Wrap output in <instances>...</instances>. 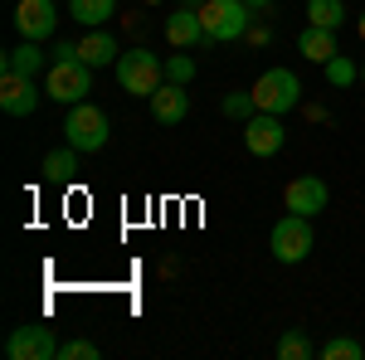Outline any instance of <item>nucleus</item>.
I'll return each mask as SVG.
<instances>
[{
  "instance_id": "nucleus-6",
  "label": "nucleus",
  "mask_w": 365,
  "mask_h": 360,
  "mask_svg": "<svg viewBox=\"0 0 365 360\" xmlns=\"http://www.w3.org/2000/svg\"><path fill=\"white\" fill-rule=\"evenodd\" d=\"M268 249H273L278 263H302V258H312V249H317L312 220L307 215H282L273 224V234H268Z\"/></svg>"
},
{
  "instance_id": "nucleus-4",
  "label": "nucleus",
  "mask_w": 365,
  "mask_h": 360,
  "mask_svg": "<svg viewBox=\"0 0 365 360\" xmlns=\"http://www.w3.org/2000/svg\"><path fill=\"white\" fill-rule=\"evenodd\" d=\"M117 83L132 98H151L156 88L166 83V58H156L151 49H127L117 58Z\"/></svg>"
},
{
  "instance_id": "nucleus-11",
  "label": "nucleus",
  "mask_w": 365,
  "mask_h": 360,
  "mask_svg": "<svg viewBox=\"0 0 365 360\" xmlns=\"http://www.w3.org/2000/svg\"><path fill=\"white\" fill-rule=\"evenodd\" d=\"M54 25H58L54 0H20V10H15V29H20V39H49Z\"/></svg>"
},
{
  "instance_id": "nucleus-13",
  "label": "nucleus",
  "mask_w": 365,
  "mask_h": 360,
  "mask_svg": "<svg viewBox=\"0 0 365 360\" xmlns=\"http://www.w3.org/2000/svg\"><path fill=\"white\" fill-rule=\"evenodd\" d=\"M0 73H25V78H39V73H49V54L39 49V39H20L15 49H5Z\"/></svg>"
},
{
  "instance_id": "nucleus-8",
  "label": "nucleus",
  "mask_w": 365,
  "mask_h": 360,
  "mask_svg": "<svg viewBox=\"0 0 365 360\" xmlns=\"http://www.w3.org/2000/svg\"><path fill=\"white\" fill-rule=\"evenodd\" d=\"M282 141H287V127H282L278 112H253L249 122H244V146H249L253 156H278Z\"/></svg>"
},
{
  "instance_id": "nucleus-2",
  "label": "nucleus",
  "mask_w": 365,
  "mask_h": 360,
  "mask_svg": "<svg viewBox=\"0 0 365 360\" xmlns=\"http://www.w3.org/2000/svg\"><path fill=\"white\" fill-rule=\"evenodd\" d=\"M63 137L68 146H78V151H103L108 141H113V122H108V112L98 108V103H73L68 117H63Z\"/></svg>"
},
{
  "instance_id": "nucleus-15",
  "label": "nucleus",
  "mask_w": 365,
  "mask_h": 360,
  "mask_svg": "<svg viewBox=\"0 0 365 360\" xmlns=\"http://www.w3.org/2000/svg\"><path fill=\"white\" fill-rule=\"evenodd\" d=\"M78 58H83L88 68H108V63L122 58V49H117V39L108 29H88L83 39H78Z\"/></svg>"
},
{
  "instance_id": "nucleus-18",
  "label": "nucleus",
  "mask_w": 365,
  "mask_h": 360,
  "mask_svg": "<svg viewBox=\"0 0 365 360\" xmlns=\"http://www.w3.org/2000/svg\"><path fill=\"white\" fill-rule=\"evenodd\" d=\"M73 170H78V146H58V151L44 156V175H49L54 185H68Z\"/></svg>"
},
{
  "instance_id": "nucleus-26",
  "label": "nucleus",
  "mask_w": 365,
  "mask_h": 360,
  "mask_svg": "<svg viewBox=\"0 0 365 360\" xmlns=\"http://www.w3.org/2000/svg\"><path fill=\"white\" fill-rule=\"evenodd\" d=\"M244 5H249V10H268L273 0H244Z\"/></svg>"
},
{
  "instance_id": "nucleus-21",
  "label": "nucleus",
  "mask_w": 365,
  "mask_h": 360,
  "mask_svg": "<svg viewBox=\"0 0 365 360\" xmlns=\"http://www.w3.org/2000/svg\"><path fill=\"white\" fill-rule=\"evenodd\" d=\"M322 356L327 360H365V346L351 341V336H331V341L322 346Z\"/></svg>"
},
{
  "instance_id": "nucleus-20",
  "label": "nucleus",
  "mask_w": 365,
  "mask_h": 360,
  "mask_svg": "<svg viewBox=\"0 0 365 360\" xmlns=\"http://www.w3.org/2000/svg\"><path fill=\"white\" fill-rule=\"evenodd\" d=\"M322 68H327V83H331V88H351L356 78H361V63H351L346 54H331Z\"/></svg>"
},
{
  "instance_id": "nucleus-14",
  "label": "nucleus",
  "mask_w": 365,
  "mask_h": 360,
  "mask_svg": "<svg viewBox=\"0 0 365 360\" xmlns=\"http://www.w3.org/2000/svg\"><path fill=\"white\" fill-rule=\"evenodd\" d=\"M166 39L175 49H190V44H205V25H200V10L195 5H180L166 15Z\"/></svg>"
},
{
  "instance_id": "nucleus-19",
  "label": "nucleus",
  "mask_w": 365,
  "mask_h": 360,
  "mask_svg": "<svg viewBox=\"0 0 365 360\" xmlns=\"http://www.w3.org/2000/svg\"><path fill=\"white\" fill-rule=\"evenodd\" d=\"M307 25L341 29L346 25V0H307Z\"/></svg>"
},
{
  "instance_id": "nucleus-10",
  "label": "nucleus",
  "mask_w": 365,
  "mask_h": 360,
  "mask_svg": "<svg viewBox=\"0 0 365 360\" xmlns=\"http://www.w3.org/2000/svg\"><path fill=\"white\" fill-rule=\"evenodd\" d=\"M146 103H151V117H156L161 127H180V122L190 117V93H185V83H170V78L156 88Z\"/></svg>"
},
{
  "instance_id": "nucleus-12",
  "label": "nucleus",
  "mask_w": 365,
  "mask_h": 360,
  "mask_svg": "<svg viewBox=\"0 0 365 360\" xmlns=\"http://www.w3.org/2000/svg\"><path fill=\"white\" fill-rule=\"evenodd\" d=\"M0 108L10 112V117H29V112L39 108L34 78H25V73H0Z\"/></svg>"
},
{
  "instance_id": "nucleus-17",
  "label": "nucleus",
  "mask_w": 365,
  "mask_h": 360,
  "mask_svg": "<svg viewBox=\"0 0 365 360\" xmlns=\"http://www.w3.org/2000/svg\"><path fill=\"white\" fill-rule=\"evenodd\" d=\"M68 15L83 29H103L117 15V0H68Z\"/></svg>"
},
{
  "instance_id": "nucleus-28",
  "label": "nucleus",
  "mask_w": 365,
  "mask_h": 360,
  "mask_svg": "<svg viewBox=\"0 0 365 360\" xmlns=\"http://www.w3.org/2000/svg\"><path fill=\"white\" fill-rule=\"evenodd\" d=\"M361 83H365V58H361Z\"/></svg>"
},
{
  "instance_id": "nucleus-3",
  "label": "nucleus",
  "mask_w": 365,
  "mask_h": 360,
  "mask_svg": "<svg viewBox=\"0 0 365 360\" xmlns=\"http://www.w3.org/2000/svg\"><path fill=\"white\" fill-rule=\"evenodd\" d=\"M88 93H93V68H88L78 54L54 58V63H49V73H44V98H54V103H63V108H73V103H83Z\"/></svg>"
},
{
  "instance_id": "nucleus-25",
  "label": "nucleus",
  "mask_w": 365,
  "mask_h": 360,
  "mask_svg": "<svg viewBox=\"0 0 365 360\" xmlns=\"http://www.w3.org/2000/svg\"><path fill=\"white\" fill-rule=\"evenodd\" d=\"M58 360H98V346L93 341H63L58 346Z\"/></svg>"
},
{
  "instance_id": "nucleus-23",
  "label": "nucleus",
  "mask_w": 365,
  "mask_h": 360,
  "mask_svg": "<svg viewBox=\"0 0 365 360\" xmlns=\"http://www.w3.org/2000/svg\"><path fill=\"white\" fill-rule=\"evenodd\" d=\"M166 78H170V83H185V88H190V78H195V58L185 54V49H180V54H170L166 58Z\"/></svg>"
},
{
  "instance_id": "nucleus-27",
  "label": "nucleus",
  "mask_w": 365,
  "mask_h": 360,
  "mask_svg": "<svg viewBox=\"0 0 365 360\" xmlns=\"http://www.w3.org/2000/svg\"><path fill=\"white\" fill-rule=\"evenodd\" d=\"M356 29H361V39H365V10H361V20H356Z\"/></svg>"
},
{
  "instance_id": "nucleus-22",
  "label": "nucleus",
  "mask_w": 365,
  "mask_h": 360,
  "mask_svg": "<svg viewBox=\"0 0 365 360\" xmlns=\"http://www.w3.org/2000/svg\"><path fill=\"white\" fill-rule=\"evenodd\" d=\"M278 356H282V360H307V356H312L307 331H282V336H278Z\"/></svg>"
},
{
  "instance_id": "nucleus-9",
  "label": "nucleus",
  "mask_w": 365,
  "mask_h": 360,
  "mask_svg": "<svg viewBox=\"0 0 365 360\" xmlns=\"http://www.w3.org/2000/svg\"><path fill=\"white\" fill-rule=\"evenodd\" d=\"M5 356L10 360H54L58 341H54L49 326H15L10 341H5Z\"/></svg>"
},
{
  "instance_id": "nucleus-5",
  "label": "nucleus",
  "mask_w": 365,
  "mask_h": 360,
  "mask_svg": "<svg viewBox=\"0 0 365 360\" xmlns=\"http://www.w3.org/2000/svg\"><path fill=\"white\" fill-rule=\"evenodd\" d=\"M249 93H253V103H258V112H278V117L302 103V83H297L292 68H263Z\"/></svg>"
},
{
  "instance_id": "nucleus-1",
  "label": "nucleus",
  "mask_w": 365,
  "mask_h": 360,
  "mask_svg": "<svg viewBox=\"0 0 365 360\" xmlns=\"http://www.w3.org/2000/svg\"><path fill=\"white\" fill-rule=\"evenodd\" d=\"M200 25H205V44H229V39H244L253 25V15L244 0H200Z\"/></svg>"
},
{
  "instance_id": "nucleus-7",
  "label": "nucleus",
  "mask_w": 365,
  "mask_h": 360,
  "mask_svg": "<svg viewBox=\"0 0 365 360\" xmlns=\"http://www.w3.org/2000/svg\"><path fill=\"white\" fill-rule=\"evenodd\" d=\"M327 200H331V190H327L322 175H297V180H287V190H282V210L317 220V215L327 210Z\"/></svg>"
},
{
  "instance_id": "nucleus-16",
  "label": "nucleus",
  "mask_w": 365,
  "mask_h": 360,
  "mask_svg": "<svg viewBox=\"0 0 365 360\" xmlns=\"http://www.w3.org/2000/svg\"><path fill=\"white\" fill-rule=\"evenodd\" d=\"M297 49H302V58H312V63H327L331 54H341V49H336V29L307 25V29H302V39H297Z\"/></svg>"
},
{
  "instance_id": "nucleus-24",
  "label": "nucleus",
  "mask_w": 365,
  "mask_h": 360,
  "mask_svg": "<svg viewBox=\"0 0 365 360\" xmlns=\"http://www.w3.org/2000/svg\"><path fill=\"white\" fill-rule=\"evenodd\" d=\"M253 112H258L253 93H225V117H234V122H249Z\"/></svg>"
}]
</instances>
